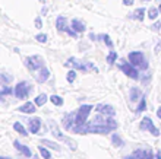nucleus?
<instances>
[{
  "label": "nucleus",
  "mask_w": 161,
  "mask_h": 159,
  "mask_svg": "<svg viewBox=\"0 0 161 159\" xmlns=\"http://www.w3.org/2000/svg\"><path fill=\"white\" fill-rule=\"evenodd\" d=\"M117 129V121L113 118H107L104 114H100L92 118L91 123H86L84 126H73V131L79 134H88V133H97V134H106L111 130Z\"/></svg>",
  "instance_id": "1"
},
{
  "label": "nucleus",
  "mask_w": 161,
  "mask_h": 159,
  "mask_svg": "<svg viewBox=\"0 0 161 159\" xmlns=\"http://www.w3.org/2000/svg\"><path fill=\"white\" fill-rule=\"evenodd\" d=\"M129 61H130L133 66L139 67L142 70L145 69H148V63H147V59H145V56L141 53V51H132L129 53Z\"/></svg>",
  "instance_id": "2"
},
{
  "label": "nucleus",
  "mask_w": 161,
  "mask_h": 159,
  "mask_svg": "<svg viewBox=\"0 0 161 159\" xmlns=\"http://www.w3.org/2000/svg\"><path fill=\"white\" fill-rule=\"evenodd\" d=\"M91 109H92V107L91 105H82L79 109H78L76 113V120H75V126H84V124H86V118H88L89 113H91Z\"/></svg>",
  "instance_id": "3"
},
{
  "label": "nucleus",
  "mask_w": 161,
  "mask_h": 159,
  "mask_svg": "<svg viewBox=\"0 0 161 159\" xmlns=\"http://www.w3.org/2000/svg\"><path fill=\"white\" fill-rule=\"evenodd\" d=\"M25 66L30 69L31 72H37L40 70L41 67H44V60L40 56H31L25 60Z\"/></svg>",
  "instance_id": "4"
},
{
  "label": "nucleus",
  "mask_w": 161,
  "mask_h": 159,
  "mask_svg": "<svg viewBox=\"0 0 161 159\" xmlns=\"http://www.w3.org/2000/svg\"><path fill=\"white\" fill-rule=\"evenodd\" d=\"M68 66H72L73 69H76V70H82V72H88V70H92L95 69L92 63H84V61H80V60L75 59V57H70L68 60Z\"/></svg>",
  "instance_id": "5"
},
{
  "label": "nucleus",
  "mask_w": 161,
  "mask_h": 159,
  "mask_svg": "<svg viewBox=\"0 0 161 159\" xmlns=\"http://www.w3.org/2000/svg\"><path fill=\"white\" fill-rule=\"evenodd\" d=\"M141 130L142 131H145V130H148L149 133L153 134V136H155V137H158L160 136V131H158V129L153 124V121H151V118L149 117H144L142 118V121H141Z\"/></svg>",
  "instance_id": "6"
},
{
  "label": "nucleus",
  "mask_w": 161,
  "mask_h": 159,
  "mask_svg": "<svg viewBox=\"0 0 161 159\" xmlns=\"http://www.w3.org/2000/svg\"><path fill=\"white\" fill-rule=\"evenodd\" d=\"M28 93H30V85H28V82L18 83L16 89H15V95H16L18 99H25V98H28Z\"/></svg>",
  "instance_id": "7"
},
{
  "label": "nucleus",
  "mask_w": 161,
  "mask_h": 159,
  "mask_svg": "<svg viewBox=\"0 0 161 159\" xmlns=\"http://www.w3.org/2000/svg\"><path fill=\"white\" fill-rule=\"evenodd\" d=\"M120 69H122L123 73H125L126 76H129L130 79H135V80L139 79V73H138V70L133 67V64L122 63V64H120Z\"/></svg>",
  "instance_id": "8"
},
{
  "label": "nucleus",
  "mask_w": 161,
  "mask_h": 159,
  "mask_svg": "<svg viewBox=\"0 0 161 159\" xmlns=\"http://www.w3.org/2000/svg\"><path fill=\"white\" fill-rule=\"evenodd\" d=\"M98 114H104V115H108V117H113L116 114V109L111 107V105H106V104H98L97 108H95Z\"/></svg>",
  "instance_id": "9"
},
{
  "label": "nucleus",
  "mask_w": 161,
  "mask_h": 159,
  "mask_svg": "<svg viewBox=\"0 0 161 159\" xmlns=\"http://www.w3.org/2000/svg\"><path fill=\"white\" fill-rule=\"evenodd\" d=\"M75 120H76V113H69L63 117V126L68 131L73 129V123H75Z\"/></svg>",
  "instance_id": "10"
},
{
  "label": "nucleus",
  "mask_w": 161,
  "mask_h": 159,
  "mask_svg": "<svg viewBox=\"0 0 161 159\" xmlns=\"http://www.w3.org/2000/svg\"><path fill=\"white\" fill-rule=\"evenodd\" d=\"M34 73H35L34 77L37 79V82H46V80L50 77V72L47 70L46 67H41L40 70L34 72Z\"/></svg>",
  "instance_id": "11"
},
{
  "label": "nucleus",
  "mask_w": 161,
  "mask_h": 159,
  "mask_svg": "<svg viewBox=\"0 0 161 159\" xmlns=\"http://www.w3.org/2000/svg\"><path fill=\"white\" fill-rule=\"evenodd\" d=\"M28 126H30V131L31 133H38L40 127H41V118L35 117V118H31V120H28Z\"/></svg>",
  "instance_id": "12"
},
{
  "label": "nucleus",
  "mask_w": 161,
  "mask_h": 159,
  "mask_svg": "<svg viewBox=\"0 0 161 159\" xmlns=\"http://www.w3.org/2000/svg\"><path fill=\"white\" fill-rule=\"evenodd\" d=\"M13 146L16 147L18 151L21 152L24 156H26V158H31V151H30V149H28L26 146L21 145V142H19V140H15V142H13Z\"/></svg>",
  "instance_id": "13"
},
{
  "label": "nucleus",
  "mask_w": 161,
  "mask_h": 159,
  "mask_svg": "<svg viewBox=\"0 0 161 159\" xmlns=\"http://www.w3.org/2000/svg\"><path fill=\"white\" fill-rule=\"evenodd\" d=\"M19 111L21 113H24V114H32V113H35L37 109H35V105L32 104V102H26V104H24L22 107H19Z\"/></svg>",
  "instance_id": "14"
},
{
  "label": "nucleus",
  "mask_w": 161,
  "mask_h": 159,
  "mask_svg": "<svg viewBox=\"0 0 161 159\" xmlns=\"http://www.w3.org/2000/svg\"><path fill=\"white\" fill-rule=\"evenodd\" d=\"M72 29L75 32H84L85 31V24L79 19H73L72 21Z\"/></svg>",
  "instance_id": "15"
},
{
  "label": "nucleus",
  "mask_w": 161,
  "mask_h": 159,
  "mask_svg": "<svg viewBox=\"0 0 161 159\" xmlns=\"http://www.w3.org/2000/svg\"><path fill=\"white\" fill-rule=\"evenodd\" d=\"M56 28H57V31H62V32H66V29H68V26H66V18L64 16H59L57 18V22H56Z\"/></svg>",
  "instance_id": "16"
},
{
  "label": "nucleus",
  "mask_w": 161,
  "mask_h": 159,
  "mask_svg": "<svg viewBox=\"0 0 161 159\" xmlns=\"http://www.w3.org/2000/svg\"><path fill=\"white\" fill-rule=\"evenodd\" d=\"M144 15H145V9L141 8V9H136L135 12H133L132 18H133V19H136V21H142V19H144Z\"/></svg>",
  "instance_id": "17"
},
{
  "label": "nucleus",
  "mask_w": 161,
  "mask_h": 159,
  "mask_svg": "<svg viewBox=\"0 0 161 159\" xmlns=\"http://www.w3.org/2000/svg\"><path fill=\"white\" fill-rule=\"evenodd\" d=\"M133 158L135 159H148V151H135L133 152Z\"/></svg>",
  "instance_id": "18"
},
{
  "label": "nucleus",
  "mask_w": 161,
  "mask_h": 159,
  "mask_svg": "<svg viewBox=\"0 0 161 159\" xmlns=\"http://www.w3.org/2000/svg\"><path fill=\"white\" fill-rule=\"evenodd\" d=\"M50 101L54 105H57V107H62V105H63V98H62V96H59V95H51L50 96Z\"/></svg>",
  "instance_id": "19"
},
{
  "label": "nucleus",
  "mask_w": 161,
  "mask_h": 159,
  "mask_svg": "<svg viewBox=\"0 0 161 159\" xmlns=\"http://www.w3.org/2000/svg\"><path fill=\"white\" fill-rule=\"evenodd\" d=\"M141 98V91L138 88L130 89V101H138Z\"/></svg>",
  "instance_id": "20"
},
{
  "label": "nucleus",
  "mask_w": 161,
  "mask_h": 159,
  "mask_svg": "<svg viewBox=\"0 0 161 159\" xmlns=\"http://www.w3.org/2000/svg\"><path fill=\"white\" fill-rule=\"evenodd\" d=\"M13 129L16 130L19 134H22V136H26V134H28L26 133V130H25V127L22 126L21 123H15V124H13Z\"/></svg>",
  "instance_id": "21"
},
{
  "label": "nucleus",
  "mask_w": 161,
  "mask_h": 159,
  "mask_svg": "<svg viewBox=\"0 0 161 159\" xmlns=\"http://www.w3.org/2000/svg\"><path fill=\"white\" fill-rule=\"evenodd\" d=\"M46 102H47V95H44V93H41V95H38L35 98V105H38V107L44 105Z\"/></svg>",
  "instance_id": "22"
},
{
  "label": "nucleus",
  "mask_w": 161,
  "mask_h": 159,
  "mask_svg": "<svg viewBox=\"0 0 161 159\" xmlns=\"http://www.w3.org/2000/svg\"><path fill=\"white\" fill-rule=\"evenodd\" d=\"M42 145H46L47 147H50V149H54V151H60L59 145H56L54 142H50V140H41Z\"/></svg>",
  "instance_id": "23"
},
{
  "label": "nucleus",
  "mask_w": 161,
  "mask_h": 159,
  "mask_svg": "<svg viewBox=\"0 0 161 159\" xmlns=\"http://www.w3.org/2000/svg\"><path fill=\"white\" fill-rule=\"evenodd\" d=\"M111 140H113V145H114L116 147H122L123 146V140L119 137V136H117V134H113Z\"/></svg>",
  "instance_id": "24"
},
{
  "label": "nucleus",
  "mask_w": 161,
  "mask_h": 159,
  "mask_svg": "<svg viewBox=\"0 0 161 159\" xmlns=\"http://www.w3.org/2000/svg\"><path fill=\"white\" fill-rule=\"evenodd\" d=\"M38 151H40V153H41V156L44 159H51V155H50V152L47 151L46 147H42V146H40L38 147Z\"/></svg>",
  "instance_id": "25"
},
{
  "label": "nucleus",
  "mask_w": 161,
  "mask_h": 159,
  "mask_svg": "<svg viewBox=\"0 0 161 159\" xmlns=\"http://www.w3.org/2000/svg\"><path fill=\"white\" fill-rule=\"evenodd\" d=\"M158 12H160V10H158V9H155V8H151L148 10V18L149 19H157V16H158Z\"/></svg>",
  "instance_id": "26"
},
{
  "label": "nucleus",
  "mask_w": 161,
  "mask_h": 159,
  "mask_svg": "<svg viewBox=\"0 0 161 159\" xmlns=\"http://www.w3.org/2000/svg\"><path fill=\"white\" fill-rule=\"evenodd\" d=\"M116 59H117V53H116V51H111L110 54L107 56V63H108V64H113L116 61Z\"/></svg>",
  "instance_id": "27"
},
{
  "label": "nucleus",
  "mask_w": 161,
  "mask_h": 159,
  "mask_svg": "<svg viewBox=\"0 0 161 159\" xmlns=\"http://www.w3.org/2000/svg\"><path fill=\"white\" fill-rule=\"evenodd\" d=\"M75 77H76V72L75 70H70L68 75H66V79H68V82H70V83L75 80Z\"/></svg>",
  "instance_id": "28"
},
{
  "label": "nucleus",
  "mask_w": 161,
  "mask_h": 159,
  "mask_svg": "<svg viewBox=\"0 0 161 159\" xmlns=\"http://www.w3.org/2000/svg\"><path fill=\"white\" fill-rule=\"evenodd\" d=\"M145 108H147V102H145V98H141V104L139 107H138V113H142V111H145Z\"/></svg>",
  "instance_id": "29"
},
{
  "label": "nucleus",
  "mask_w": 161,
  "mask_h": 159,
  "mask_svg": "<svg viewBox=\"0 0 161 159\" xmlns=\"http://www.w3.org/2000/svg\"><path fill=\"white\" fill-rule=\"evenodd\" d=\"M100 38H101L103 41L106 42V44H107V47H110V48H111V47H113V42L110 41V37H108V35H100Z\"/></svg>",
  "instance_id": "30"
},
{
  "label": "nucleus",
  "mask_w": 161,
  "mask_h": 159,
  "mask_svg": "<svg viewBox=\"0 0 161 159\" xmlns=\"http://www.w3.org/2000/svg\"><path fill=\"white\" fill-rule=\"evenodd\" d=\"M35 40H37L38 42H47L48 38H47V35H44V34H38V35L35 37Z\"/></svg>",
  "instance_id": "31"
},
{
  "label": "nucleus",
  "mask_w": 161,
  "mask_h": 159,
  "mask_svg": "<svg viewBox=\"0 0 161 159\" xmlns=\"http://www.w3.org/2000/svg\"><path fill=\"white\" fill-rule=\"evenodd\" d=\"M2 96L4 95H8V93H12V88H6V86H3V89H2Z\"/></svg>",
  "instance_id": "32"
},
{
  "label": "nucleus",
  "mask_w": 161,
  "mask_h": 159,
  "mask_svg": "<svg viewBox=\"0 0 161 159\" xmlns=\"http://www.w3.org/2000/svg\"><path fill=\"white\" fill-rule=\"evenodd\" d=\"M35 26H37L38 29L42 26V24H41V18H35Z\"/></svg>",
  "instance_id": "33"
},
{
  "label": "nucleus",
  "mask_w": 161,
  "mask_h": 159,
  "mask_svg": "<svg viewBox=\"0 0 161 159\" xmlns=\"http://www.w3.org/2000/svg\"><path fill=\"white\" fill-rule=\"evenodd\" d=\"M2 79H3V82H9V80H12V77L8 76L6 73H3V75H2Z\"/></svg>",
  "instance_id": "34"
},
{
  "label": "nucleus",
  "mask_w": 161,
  "mask_h": 159,
  "mask_svg": "<svg viewBox=\"0 0 161 159\" xmlns=\"http://www.w3.org/2000/svg\"><path fill=\"white\" fill-rule=\"evenodd\" d=\"M123 4H126V6H130V4H133V0H123Z\"/></svg>",
  "instance_id": "35"
},
{
  "label": "nucleus",
  "mask_w": 161,
  "mask_h": 159,
  "mask_svg": "<svg viewBox=\"0 0 161 159\" xmlns=\"http://www.w3.org/2000/svg\"><path fill=\"white\" fill-rule=\"evenodd\" d=\"M157 115H158V118H161V107L157 109Z\"/></svg>",
  "instance_id": "36"
},
{
  "label": "nucleus",
  "mask_w": 161,
  "mask_h": 159,
  "mask_svg": "<svg viewBox=\"0 0 161 159\" xmlns=\"http://www.w3.org/2000/svg\"><path fill=\"white\" fill-rule=\"evenodd\" d=\"M125 159H135V158H133V155H132V156H126Z\"/></svg>",
  "instance_id": "37"
},
{
  "label": "nucleus",
  "mask_w": 161,
  "mask_h": 159,
  "mask_svg": "<svg viewBox=\"0 0 161 159\" xmlns=\"http://www.w3.org/2000/svg\"><path fill=\"white\" fill-rule=\"evenodd\" d=\"M157 156H158V159H161V152H158V153H157Z\"/></svg>",
  "instance_id": "38"
},
{
  "label": "nucleus",
  "mask_w": 161,
  "mask_h": 159,
  "mask_svg": "<svg viewBox=\"0 0 161 159\" xmlns=\"http://www.w3.org/2000/svg\"><path fill=\"white\" fill-rule=\"evenodd\" d=\"M0 159H10V158H6V156H2V158Z\"/></svg>",
  "instance_id": "39"
},
{
  "label": "nucleus",
  "mask_w": 161,
  "mask_h": 159,
  "mask_svg": "<svg viewBox=\"0 0 161 159\" xmlns=\"http://www.w3.org/2000/svg\"><path fill=\"white\" fill-rule=\"evenodd\" d=\"M158 10H160V12H161V4H160V8H158Z\"/></svg>",
  "instance_id": "40"
},
{
  "label": "nucleus",
  "mask_w": 161,
  "mask_h": 159,
  "mask_svg": "<svg viewBox=\"0 0 161 159\" xmlns=\"http://www.w3.org/2000/svg\"><path fill=\"white\" fill-rule=\"evenodd\" d=\"M40 2H41V3H44V0H40Z\"/></svg>",
  "instance_id": "41"
}]
</instances>
